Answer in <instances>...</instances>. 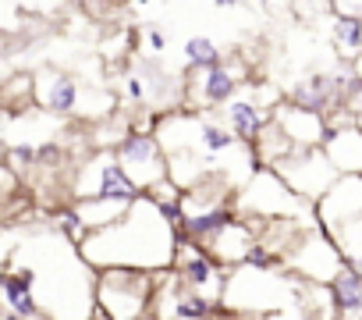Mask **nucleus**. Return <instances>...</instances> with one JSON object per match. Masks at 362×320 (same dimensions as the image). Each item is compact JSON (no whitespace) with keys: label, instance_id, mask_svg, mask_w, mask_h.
<instances>
[{"label":"nucleus","instance_id":"nucleus-1","mask_svg":"<svg viewBox=\"0 0 362 320\" xmlns=\"http://www.w3.org/2000/svg\"><path fill=\"white\" fill-rule=\"evenodd\" d=\"M117 156H121V164L128 168V175L142 185V189H153L156 182L167 178L170 171V160H163L156 139L142 135V132H132L121 146H117Z\"/></svg>","mask_w":362,"mask_h":320},{"label":"nucleus","instance_id":"nucleus-2","mask_svg":"<svg viewBox=\"0 0 362 320\" xmlns=\"http://www.w3.org/2000/svg\"><path fill=\"white\" fill-rule=\"evenodd\" d=\"M330 299L341 316H362V270L344 263L330 281Z\"/></svg>","mask_w":362,"mask_h":320},{"label":"nucleus","instance_id":"nucleus-3","mask_svg":"<svg viewBox=\"0 0 362 320\" xmlns=\"http://www.w3.org/2000/svg\"><path fill=\"white\" fill-rule=\"evenodd\" d=\"M231 221H238L235 207H231V203H217V207H206V210H199V214H189V217H185V228H181L177 235H189V239L210 242V239L221 235Z\"/></svg>","mask_w":362,"mask_h":320},{"label":"nucleus","instance_id":"nucleus-4","mask_svg":"<svg viewBox=\"0 0 362 320\" xmlns=\"http://www.w3.org/2000/svg\"><path fill=\"white\" fill-rule=\"evenodd\" d=\"M224 114H228V125L238 132V139H242L245 146H256L259 132H263L267 121H270V114L259 110V107L249 103V100H228V103H224Z\"/></svg>","mask_w":362,"mask_h":320},{"label":"nucleus","instance_id":"nucleus-5","mask_svg":"<svg viewBox=\"0 0 362 320\" xmlns=\"http://www.w3.org/2000/svg\"><path fill=\"white\" fill-rule=\"evenodd\" d=\"M43 107L50 114H57V118H64V114H71L78 107V86H75V79L68 72H54L50 75V86L43 89Z\"/></svg>","mask_w":362,"mask_h":320},{"label":"nucleus","instance_id":"nucleus-6","mask_svg":"<svg viewBox=\"0 0 362 320\" xmlns=\"http://www.w3.org/2000/svg\"><path fill=\"white\" fill-rule=\"evenodd\" d=\"M199 75H203V96H199V103H203V107L228 103V100L235 96V89H238V79L224 68V61H221V64H214V68H203Z\"/></svg>","mask_w":362,"mask_h":320},{"label":"nucleus","instance_id":"nucleus-7","mask_svg":"<svg viewBox=\"0 0 362 320\" xmlns=\"http://www.w3.org/2000/svg\"><path fill=\"white\" fill-rule=\"evenodd\" d=\"M334 43H337V50L348 54V57L358 54V50H362V18L337 11V18H334Z\"/></svg>","mask_w":362,"mask_h":320},{"label":"nucleus","instance_id":"nucleus-8","mask_svg":"<svg viewBox=\"0 0 362 320\" xmlns=\"http://www.w3.org/2000/svg\"><path fill=\"white\" fill-rule=\"evenodd\" d=\"M185 61H189L192 72H203V68L221 64V50H217V43H214L210 36H192V40L185 43Z\"/></svg>","mask_w":362,"mask_h":320},{"label":"nucleus","instance_id":"nucleus-9","mask_svg":"<svg viewBox=\"0 0 362 320\" xmlns=\"http://www.w3.org/2000/svg\"><path fill=\"white\" fill-rule=\"evenodd\" d=\"M8 164H36V146H11L8 149Z\"/></svg>","mask_w":362,"mask_h":320},{"label":"nucleus","instance_id":"nucleus-10","mask_svg":"<svg viewBox=\"0 0 362 320\" xmlns=\"http://www.w3.org/2000/svg\"><path fill=\"white\" fill-rule=\"evenodd\" d=\"M128 96H132L135 103H142V100H146V86H142L139 79H132V82H128Z\"/></svg>","mask_w":362,"mask_h":320},{"label":"nucleus","instance_id":"nucleus-11","mask_svg":"<svg viewBox=\"0 0 362 320\" xmlns=\"http://www.w3.org/2000/svg\"><path fill=\"white\" fill-rule=\"evenodd\" d=\"M146 36H149V47L153 50H163V33L160 29H146Z\"/></svg>","mask_w":362,"mask_h":320},{"label":"nucleus","instance_id":"nucleus-12","mask_svg":"<svg viewBox=\"0 0 362 320\" xmlns=\"http://www.w3.org/2000/svg\"><path fill=\"white\" fill-rule=\"evenodd\" d=\"M214 4H217V8H231V4H235V0H214Z\"/></svg>","mask_w":362,"mask_h":320}]
</instances>
